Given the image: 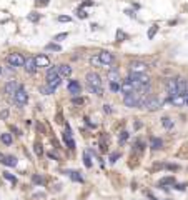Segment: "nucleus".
I'll return each mask as SVG.
<instances>
[{
	"instance_id": "nucleus-4",
	"label": "nucleus",
	"mask_w": 188,
	"mask_h": 200,
	"mask_svg": "<svg viewBox=\"0 0 188 200\" xmlns=\"http://www.w3.org/2000/svg\"><path fill=\"white\" fill-rule=\"evenodd\" d=\"M148 70V63L142 60H135L130 63V73H145Z\"/></svg>"
},
{
	"instance_id": "nucleus-29",
	"label": "nucleus",
	"mask_w": 188,
	"mask_h": 200,
	"mask_svg": "<svg viewBox=\"0 0 188 200\" xmlns=\"http://www.w3.org/2000/svg\"><path fill=\"white\" fill-rule=\"evenodd\" d=\"M45 48L47 50H53V52H60L62 50V47L58 45V43H53V42H52V43H47Z\"/></svg>"
},
{
	"instance_id": "nucleus-18",
	"label": "nucleus",
	"mask_w": 188,
	"mask_h": 200,
	"mask_svg": "<svg viewBox=\"0 0 188 200\" xmlns=\"http://www.w3.org/2000/svg\"><path fill=\"white\" fill-rule=\"evenodd\" d=\"M58 75H60V77H70L72 75V67L67 65V63L58 65Z\"/></svg>"
},
{
	"instance_id": "nucleus-48",
	"label": "nucleus",
	"mask_w": 188,
	"mask_h": 200,
	"mask_svg": "<svg viewBox=\"0 0 188 200\" xmlns=\"http://www.w3.org/2000/svg\"><path fill=\"white\" fill-rule=\"evenodd\" d=\"M103 110H105V113H110V112H112V108H110V105H107V103L103 105Z\"/></svg>"
},
{
	"instance_id": "nucleus-26",
	"label": "nucleus",
	"mask_w": 188,
	"mask_h": 200,
	"mask_svg": "<svg viewBox=\"0 0 188 200\" xmlns=\"http://www.w3.org/2000/svg\"><path fill=\"white\" fill-rule=\"evenodd\" d=\"M87 88H88V92H92V93H95V95H103V88L102 87H90V85H87Z\"/></svg>"
},
{
	"instance_id": "nucleus-38",
	"label": "nucleus",
	"mask_w": 188,
	"mask_h": 200,
	"mask_svg": "<svg viewBox=\"0 0 188 200\" xmlns=\"http://www.w3.org/2000/svg\"><path fill=\"white\" fill-rule=\"evenodd\" d=\"M77 17H78V19H87V17H88V14H87L83 9H78V10H77Z\"/></svg>"
},
{
	"instance_id": "nucleus-31",
	"label": "nucleus",
	"mask_w": 188,
	"mask_h": 200,
	"mask_svg": "<svg viewBox=\"0 0 188 200\" xmlns=\"http://www.w3.org/2000/svg\"><path fill=\"white\" fill-rule=\"evenodd\" d=\"M40 92L42 93H45V95H52V93L55 92L52 87H48V85H43V87H40Z\"/></svg>"
},
{
	"instance_id": "nucleus-25",
	"label": "nucleus",
	"mask_w": 188,
	"mask_h": 200,
	"mask_svg": "<svg viewBox=\"0 0 188 200\" xmlns=\"http://www.w3.org/2000/svg\"><path fill=\"white\" fill-rule=\"evenodd\" d=\"M162 125L167 128V130H170V128H173V120L170 117H163L162 118Z\"/></svg>"
},
{
	"instance_id": "nucleus-19",
	"label": "nucleus",
	"mask_w": 188,
	"mask_h": 200,
	"mask_svg": "<svg viewBox=\"0 0 188 200\" xmlns=\"http://www.w3.org/2000/svg\"><path fill=\"white\" fill-rule=\"evenodd\" d=\"M60 83H62V77H60V75H55V77H48V78H47V85L52 87L53 90H55Z\"/></svg>"
},
{
	"instance_id": "nucleus-6",
	"label": "nucleus",
	"mask_w": 188,
	"mask_h": 200,
	"mask_svg": "<svg viewBox=\"0 0 188 200\" xmlns=\"http://www.w3.org/2000/svg\"><path fill=\"white\" fill-rule=\"evenodd\" d=\"M87 85L90 87H102V78L97 72H88L87 73Z\"/></svg>"
},
{
	"instance_id": "nucleus-15",
	"label": "nucleus",
	"mask_w": 188,
	"mask_h": 200,
	"mask_svg": "<svg viewBox=\"0 0 188 200\" xmlns=\"http://www.w3.org/2000/svg\"><path fill=\"white\" fill-rule=\"evenodd\" d=\"M67 88H68V92H70L72 95H78V93L82 92V85H80V82H77V80H70L68 85H67Z\"/></svg>"
},
{
	"instance_id": "nucleus-27",
	"label": "nucleus",
	"mask_w": 188,
	"mask_h": 200,
	"mask_svg": "<svg viewBox=\"0 0 188 200\" xmlns=\"http://www.w3.org/2000/svg\"><path fill=\"white\" fill-rule=\"evenodd\" d=\"M0 140L5 145H10L12 144V133H2V135H0Z\"/></svg>"
},
{
	"instance_id": "nucleus-13",
	"label": "nucleus",
	"mask_w": 188,
	"mask_h": 200,
	"mask_svg": "<svg viewBox=\"0 0 188 200\" xmlns=\"http://www.w3.org/2000/svg\"><path fill=\"white\" fill-rule=\"evenodd\" d=\"M33 60H35V65L37 68H40V67H50V58L43 53H38V55L33 57Z\"/></svg>"
},
{
	"instance_id": "nucleus-14",
	"label": "nucleus",
	"mask_w": 188,
	"mask_h": 200,
	"mask_svg": "<svg viewBox=\"0 0 188 200\" xmlns=\"http://www.w3.org/2000/svg\"><path fill=\"white\" fill-rule=\"evenodd\" d=\"M178 93H188V80L185 77H177Z\"/></svg>"
},
{
	"instance_id": "nucleus-3",
	"label": "nucleus",
	"mask_w": 188,
	"mask_h": 200,
	"mask_svg": "<svg viewBox=\"0 0 188 200\" xmlns=\"http://www.w3.org/2000/svg\"><path fill=\"white\" fill-rule=\"evenodd\" d=\"M162 105H163V102L160 100V98H158V97H152V95H150L143 108H147L148 112H155V110H158V108H162Z\"/></svg>"
},
{
	"instance_id": "nucleus-35",
	"label": "nucleus",
	"mask_w": 188,
	"mask_h": 200,
	"mask_svg": "<svg viewBox=\"0 0 188 200\" xmlns=\"http://www.w3.org/2000/svg\"><path fill=\"white\" fill-rule=\"evenodd\" d=\"M33 150H35V154L38 155V157H40V155L43 154V149H42V144H38V142H37V144H35V147H33Z\"/></svg>"
},
{
	"instance_id": "nucleus-46",
	"label": "nucleus",
	"mask_w": 188,
	"mask_h": 200,
	"mask_svg": "<svg viewBox=\"0 0 188 200\" xmlns=\"http://www.w3.org/2000/svg\"><path fill=\"white\" fill-rule=\"evenodd\" d=\"M73 103H75V105H82V103H83V98H78V97H75L73 98Z\"/></svg>"
},
{
	"instance_id": "nucleus-1",
	"label": "nucleus",
	"mask_w": 188,
	"mask_h": 200,
	"mask_svg": "<svg viewBox=\"0 0 188 200\" xmlns=\"http://www.w3.org/2000/svg\"><path fill=\"white\" fill-rule=\"evenodd\" d=\"M140 97H142V92L140 90H135V92L128 93L123 97V103L127 105V107L133 108V107H140Z\"/></svg>"
},
{
	"instance_id": "nucleus-2",
	"label": "nucleus",
	"mask_w": 188,
	"mask_h": 200,
	"mask_svg": "<svg viewBox=\"0 0 188 200\" xmlns=\"http://www.w3.org/2000/svg\"><path fill=\"white\" fill-rule=\"evenodd\" d=\"M25 60L27 58L22 55V53H9V55H7V63L10 67H13V68H15V67H23L25 65Z\"/></svg>"
},
{
	"instance_id": "nucleus-47",
	"label": "nucleus",
	"mask_w": 188,
	"mask_h": 200,
	"mask_svg": "<svg viewBox=\"0 0 188 200\" xmlns=\"http://www.w3.org/2000/svg\"><path fill=\"white\" fill-rule=\"evenodd\" d=\"M90 5H93V2H92V0H85V2L82 4V7H90Z\"/></svg>"
},
{
	"instance_id": "nucleus-37",
	"label": "nucleus",
	"mask_w": 188,
	"mask_h": 200,
	"mask_svg": "<svg viewBox=\"0 0 188 200\" xmlns=\"http://www.w3.org/2000/svg\"><path fill=\"white\" fill-rule=\"evenodd\" d=\"M110 90H112V92H120V83L110 82Z\"/></svg>"
},
{
	"instance_id": "nucleus-23",
	"label": "nucleus",
	"mask_w": 188,
	"mask_h": 200,
	"mask_svg": "<svg viewBox=\"0 0 188 200\" xmlns=\"http://www.w3.org/2000/svg\"><path fill=\"white\" fill-rule=\"evenodd\" d=\"M68 177H70L73 182H83V177H82L78 172H75V170H70V172H68Z\"/></svg>"
},
{
	"instance_id": "nucleus-42",
	"label": "nucleus",
	"mask_w": 188,
	"mask_h": 200,
	"mask_svg": "<svg viewBox=\"0 0 188 200\" xmlns=\"http://www.w3.org/2000/svg\"><path fill=\"white\" fill-rule=\"evenodd\" d=\"M118 157H120V154H118V152H115V154H112V155H110V162H112V164H115V162H117V160H118Z\"/></svg>"
},
{
	"instance_id": "nucleus-44",
	"label": "nucleus",
	"mask_w": 188,
	"mask_h": 200,
	"mask_svg": "<svg viewBox=\"0 0 188 200\" xmlns=\"http://www.w3.org/2000/svg\"><path fill=\"white\" fill-rule=\"evenodd\" d=\"M70 20H72V19L68 15H60V17H58V22H70Z\"/></svg>"
},
{
	"instance_id": "nucleus-49",
	"label": "nucleus",
	"mask_w": 188,
	"mask_h": 200,
	"mask_svg": "<svg viewBox=\"0 0 188 200\" xmlns=\"http://www.w3.org/2000/svg\"><path fill=\"white\" fill-rule=\"evenodd\" d=\"M173 189H177V190H185V185H183V184H178V185H175Z\"/></svg>"
},
{
	"instance_id": "nucleus-16",
	"label": "nucleus",
	"mask_w": 188,
	"mask_h": 200,
	"mask_svg": "<svg viewBox=\"0 0 188 200\" xmlns=\"http://www.w3.org/2000/svg\"><path fill=\"white\" fill-rule=\"evenodd\" d=\"M25 70H27V73H35L37 72V65H35V60H33V57H28L25 60Z\"/></svg>"
},
{
	"instance_id": "nucleus-32",
	"label": "nucleus",
	"mask_w": 188,
	"mask_h": 200,
	"mask_svg": "<svg viewBox=\"0 0 188 200\" xmlns=\"http://www.w3.org/2000/svg\"><path fill=\"white\" fill-rule=\"evenodd\" d=\"M30 22H38L40 20V14H37V12H32V14H28V17H27Z\"/></svg>"
},
{
	"instance_id": "nucleus-51",
	"label": "nucleus",
	"mask_w": 188,
	"mask_h": 200,
	"mask_svg": "<svg viewBox=\"0 0 188 200\" xmlns=\"http://www.w3.org/2000/svg\"><path fill=\"white\" fill-rule=\"evenodd\" d=\"M48 157H50V159H53V160H57V155L53 154V152H48Z\"/></svg>"
},
{
	"instance_id": "nucleus-39",
	"label": "nucleus",
	"mask_w": 188,
	"mask_h": 200,
	"mask_svg": "<svg viewBox=\"0 0 188 200\" xmlns=\"http://www.w3.org/2000/svg\"><path fill=\"white\" fill-rule=\"evenodd\" d=\"M32 180H33V184H37V185L43 184V179H42L40 175H33V177H32Z\"/></svg>"
},
{
	"instance_id": "nucleus-12",
	"label": "nucleus",
	"mask_w": 188,
	"mask_h": 200,
	"mask_svg": "<svg viewBox=\"0 0 188 200\" xmlns=\"http://www.w3.org/2000/svg\"><path fill=\"white\" fill-rule=\"evenodd\" d=\"M63 142H65V145L70 150L75 149V140H73V137H72V130H70V127H68V125H67V130L63 132Z\"/></svg>"
},
{
	"instance_id": "nucleus-8",
	"label": "nucleus",
	"mask_w": 188,
	"mask_h": 200,
	"mask_svg": "<svg viewBox=\"0 0 188 200\" xmlns=\"http://www.w3.org/2000/svg\"><path fill=\"white\" fill-rule=\"evenodd\" d=\"M98 58H100L102 67H108L115 62V57H113V53H110V52H100V53H98Z\"/></svg>"
},
{
	"instance_id": "nucleus-22",
	"label": "nucleus",
	"mask_w": 188,
	"mask_h": 200,
	"mask_svg": "<svg viewBox=\"0 0 188 200\" xmlns=\"http://www.w3.org/2000/svg\"><path fill=\"white\" fill-rule=\"evenodd\" d=\"M2 164L7 165V167H15V165H17V159H15V157H12V155H9V157H4Z\"/></svg>"
},
{
	"instance_id": "nucleus-54",
	"label": "nucleus",
	"mask_w": 188,
	"mask_h": 200,
	"mask_svg": "<svg viewBox=\"0 0 188 200\" xmlns=\"http://www.w3.org/2000/svg\"><path fill=\"white\" fill-rule=\"evenodd\" d=\"M0 75H2V67H0Z\"/></svg>"
},
{
	"instance_id": "nucleus-40",
	"label": "nucleus",
	"mask_w": 188,
	"mask_h": 200,
	"mask_svg": "<svg viewBox=\"0 0 188 200\" xmlns=\"http://www.w3.org/2000/svg\"><path fill=\"white\" fill-rule=\"evenodd\" d=\"M67 37H68V33H67V32H63V33H58V35L53 37V40L60 42V40H63V38H67Z\"/></svg>"
},
{
	"instance_id": "nucleus-34",
	"label": "nucleus",
	"mask_w": 188,
	"mask_h": 200,
	"mask_svg": "<svg viewBox=\"0 0 188 200\" xmlns=\"http://www.w3.org/2000/svg\"><path fill=\"white\" fill-rule=\"evenodd\" d=\"M4 177H5L9 182H12V184H17V179H15V175H12L9 174V172H4Z\"/></svg>"
},
{
	"instance_id": "nucleus-55",
	"label": "nucleus",
	"mask_w": 188,
	"mask_h": 200,
	"mask_svg": "<svg viewBox=\"0 0 188 200\" xmlns=\"http://www.w3.org/2000/svg\"><path fill=\"white\" fill-rule=\"evenodd\" d=\"M187 105H188V98H187Z\"/></svg>"
},
{
	"instance_id": "nucleus-43",
	"label": "nucleus",
	"mask_w": 188,
	"mask_h": 200,
	"mask_svg": "<svg viewBox=\"0 0 188 200\" xmlns=\"http://www.w3.org/2000/svg\"><path fill=\"white\" fill-rule=\"evenodd\" d=\"M35 4H37V7H47L48 5V0H37Z\"/></svg>"
},
{
	"instance_id": "nucleus-41",
	"label": "nucleus",
	"mask_w": 188,
	"mask_h": 200,
	"mask_svg": "<svg viewBox=\"0 0 188 200\" xmlns=\"http://www.w3.org/2000/svg\"><path fill=\"white\" fill-rule=\"evenodd\" d=\"M125 38H127V33H125L123 30H118L117 32V40L122 42V40H125Z\"/></svg>"
},
{
	"instance_id": "nucleus-10",
	"label": "nucleus",
	"mask_w": 188,
	"mask_h": 200,
	"mask_svg": "<svg viewBox=\"0 0 188 200\" xmlns=\"http://www.w3.org/2000/svg\"><path fill=\"white\" fill-rule=\"evenodd\" d=\"M165 87H167V92L170 97H175L178 93V87H177V78H168L167 82H165Z\"/></svg>"
},
{
	"instance_id": "nucleus-30",
	"label": "nucleus",
	"mask_w": 188,
	"mask_h": 200,
	"mask_svg": "<svg viewBox=\"0 0 188 200\" xmlns=\"http://www.w3.org/2000/svg\"><path fill=\"white\" fill-rule=\"evenodd\" d=\"M90 63L93 67H102V63H100V58H98V53L97 55H92L90 57Z\"/></svg>"
},
{
	"instance_id": "nucleus-53",
	"label": "nucleus",
	"mask_w": 188,
	"mask_h": 200,
	"mask_svg": "<svg viewBox=\"0 0 188 200\" xmlns=\"http://www.w3.org/2000/svg\"><path fill=\"white\" fill-rule=\"evenodd\" d=\"M2 160H4V155H2V154H0V162H2Z\"/></svg>"
},
{
	"instance_id": "nucleus-28",
	"label": "nucleus",
	"mask_w": 188,
	"mask_h": 200,
	"mask_svg": "<svg viewBox=\"0 0 188 200\" xmlns=\"http://www.w3.org/2000/svg\"><path fill=\"white\" fill-rule=\"evenodd\" d=\"M55 75H58V67H50L48 70H47V78L48 77H55Z\"/></svg>"
},
{
	"instance_id": "nucleus-20",
	"label": "nucleus",
	"mask_w": 188,
	"mask_h": 200,
	"mask_svg": "<svg viewBox=\"0 0 188 200\" xmlns=\"http://www.w3.org/2000/svg\"><path fill=\"white\" fill-rule=\"evenodd\" d=\"M165 185H175V179H173V177H163V179L158 182V187H162L163 190H168Z\"/></svg>"
},
{
	"instance_id": "nucleus-50",
	"label": "nucleus",
	"mask_w": 188,
	"mask_h": 200,
	"mask_svg": "<svg viewBox=\"0 0 188 200\" xmlns=\"http://www.w3.org/2000/svg\"><path fill=\"white\" fill-rule=\"evenodd\" d=\"M125 14H127L128 17H135V12L133 10H125Z\"/></svg>"
},
{
	"instance_id": "nucleus-52",
	"label": "nucleus",
	"mask_w": 188,
	"mask_h": 200,
	"mask_svg": "<svg viewBox=\"0 0 188 200\" xmlns=\"http://www.w3.org/2000/svg\"><path fill=\"white\" fill-rule=\"evenodd\" d=\"M147 195H148V197H150V200H157V199H155V197H153L152 194H150V192H147Z\"/></svg>"
},
{
	"instance_id": "nucleus-9",
	"label": "nucleus",
	"mask_w": 188,
	"mask_h": 200,
	"mask_svg": "<svg viewBox=\"0 0 188 200\" xmlns=\"http://www.w3.org/2000/svg\"><path fill=\"white\" fill-rule=\"evenodd\" d=\"M20 87L22 85L17 82V80H9V82L5 83V87H4V93H5V95H13Z\"/></svg>"
},
{
	"instance_id": "nucleus-7",
	"label": "nucleus",
	"mask_w": 188,
	"mask_h": 200,
	"mask_svg": "<svg viewBox=\"0 0 188 200\" xmlns=\"http://www.w3.org/2000/svg\"><path fill=\"white\" fill-rule=\"evenodd\" d=\"M187 98H188V93H177L175 97H170L168 100L175 107H183V105H187Z\"/></svg>"
},
{
	"instance_id": "nucleus-36",
	"label": "nucleus",
	"mask_w": 188,
	"mask_h": 200,
	"mask_svg": "<svg viewBox=\"0 0 188 200\" xmlns=\"http://www.w3.org/2000/svg\"><path fill=\"white\" fill-rule=\"evenodd\" d=\"M127 139H128V132H127V130H123V132L118 135V140L123 144V142H127Z\"/></svg>"
},
{
	"instance_id": "nucleus-45",
	"label": "nucleus",
	"mask_w": 188,
	"mask_h": 200,
	"mask_svg": "<svg viewBox=\"0 0 188 200\" xmlns=\"http://www.w3.org/2000/svg\"><path fill=\"white\" fill-rule=\"evenodd\" d=\"M7 117H9V110L5 108V110H2V112H0V118H2V120H5Z\"/></svg>"
},
{
	"instance_id": "nucleus-24",
	"label": "nucleus",
	"mask_w": 188,
	"mask_h": 200,
	"mask_svg": "<svg viewBox=\"0 0 188 200\" xmlns=\"http://www.w3.org/2000/svg\"><path fill=\"white\" fill-rule=\"evenodd\" d=\"M83 164H85L87 169H92V159H90V152L88 150L83 152Z\"/></svg>"
},
{
	"instance_id": "nucleus-5",
	"label": "nucleus",
	"mask_w": 188,
	"mask_h": 200,
	"mask_svg": "<svg viewBox=\"0 0 188 200\" xmlns=\"http://www.w3.org/2000/svg\"><path fill=\"white\" fill-rule=\"evenodd\" d=\"M13 102H15L17 105H25V103L28 102V95H27V92H25V88L23 87H20L15 93H13Z\"/></svg>"
},
{
	"instance_id": "nucleus-11",
	"label": "nucleus",
	"mask_w": 188,
	"mask_h": 200,
	"mask_svg": "<svg viewBox=\"0 0 188 200\" xmlns=\"http://www.w3.org/2000/svg\"><path fill=\"white\" fill-rule=\"evenodd\" d=\"M120 92L123 93V97H125V95H128V93L135 92V88H133V83H132V80H130V78H125V80L120 83Z\"/></svg>"
},
{
	"instance_id": "nucleus-17",
	"label": "nucleus",
	"mask_w": 188,
	"mask_h": 200,
	"mask_svg": "<svg viewBox=\"0 0 188 200\" xmlns=\"http://www.w3.org/2000/svg\"><path fill=\"white\" fill-rule=\"evenodd\" d=\"M107 80L120 83V72H118V70H115V68H110V70L107 72Z\"/></svg>"
},
{
	"instance_id": "nucleus-33",
	"label": "nucleus",
	"mask_w": 188,
	"mask_h": 200,
	"mask_svg": "<svg viewBox=\"0 0 188 200\" xmlns=\"http://www.w3.org/2000/svg\"><path fill=\"white\" fill-rule=\"evenodd\" d=\"M158 28H160V27H158L157 23L150 27V30H148V38H153V37H155V33H157V30H158Z\"/></svg>"
},
{
	"instance_id": "nucleus-21",
	"label": "nucleus",
	"mask_w": 188,
	"mask_h": 200,
	"mask_svg": "<svg viewBox=\"0 0 188 200\" xmlns=\"http://www.w3.org/2000/svg\"><path fill=\"white\" fill-rule=\"evenodd\" d=\"M150 145H152L153 150H158V149H162L163 142H162V139H158V137H152V139H150Z\"/></svg>"
}]
</instances>
